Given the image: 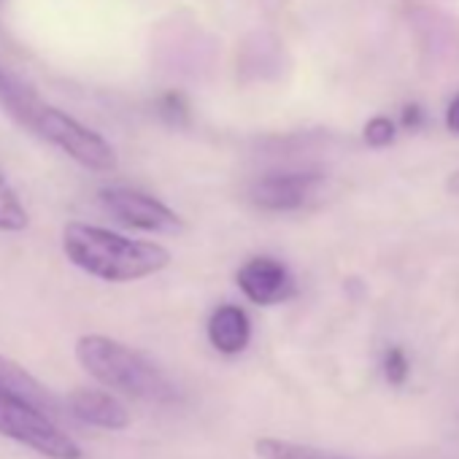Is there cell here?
<instances>
[{
	"instance_id": "obj_9",
	"label": "cell",
	"mask_w": 459,
	"mask_h": 459,
	"mask_svg": "<svg viewBox=\"0 0 459 459\" xmlns=\"http://www.w3.org/2000/svg\"><path fill=\"white\" fill-rule=\"evenodd\" d=\"M205 333H208V343L219 354L236 357V354L247 351V346L252 341V322H249V314L241 306L224 303L208 316Z\"/></svg>"
},
{
	"instance_id": "obj_15",
	"label": "cell",
	"mask_w": 459,
	"mask_h": 459,
	"mask_svg": "<svg viewBox=\"0 0 459 459\" xmlns=\"http://www.w3.org/2000/svg\"><path fill=\"white\" fill-rule=\"evenodd\" d=\"M160 114L168 117L170 122H181L186 117V100L178 95V92H168L162 100H160Z\"/></svg>"
},
{
	"instance_id": "obj_8",
	"label": "cell",
	"mask_w": 459,
	"mask_h": 459,
	"mask_svg": "<svg viewBox=\"0 0 459 459\" xmlns=\"http://www.w3.org/2000/svg\"><path fill=\"white\" fill-rule=\"evenodd\" d=\"M65 408L74 419L92 424L98 429L122 432L130 427V411L103 389H90V386L74 389L65 400Z\"/></svg>"
},
{
	"instance_id": "obj_3",
	"label": "cell",
	"mask_w": 459,
	"mask_h": 459,
	"mask_svg": "<svg viewBox=\"0 0 459 459\" xmlns=\"http://www.w3.org/2000/svg\"><path fill=\"white\" fill-rule=\"evenodd\" d=\"M79 365L103 386L143 403H173L176 386L165 370L143 351L108 335H82L76 341Z\"/></svg>"
},
{
	"instance_id": "obj_4",
	"label": "cell",
	"mask_w": 459,
	"mask_h": 459,
	"mask_svg": "<svg viewBox=\"0 0 459 459\" xmlns=\"http://www.w3.org/2000/svg\"><path fill=\"white\" fill-rule=\"evenodd\" d=\"M0 435L33 448L47 459L84 456L76 440L55 421V413L6 389H0Z\"/></svg>"
},
{
	"instance_id": "obj_17",
	"label": "cell",
	"mask_w": 459,
	"mask_h": 459,
	"mask_svg": "<svg viewBox=\"0 0 459 459\" xmlns=\"http://www.w3.org/2000/svg\"><path fill=\"white\" fill-rule=\"evenodd\" d=\"M448 189H451L454 195H459V170L448 178Z\"/></svg>"
},
{
	"instance_id": "obj_10",
	"label": "cell",
	"mask_w": 459,
	"mask_h": 459,
	"mask_svg": "<svg viewBox=\"0 0 459 459\" xmlns=\"http://www.w3.org/2000/svg\"><path fill=\"white\" fill-rule=\"evenodd\" d=\"M0 389L14 392V394H20V397H28V400H33L36 405L47 408L49 413H60L57 397H55L36 376H30L22 365H17L14 359H9V357H4V354H0Z\"/></svg>"
},
{
	"instance_id": "obj_14",
	"label": "cell",
	"mask_w": 459,
	"mask_h": 459,
	"mask_svg": "<svg viewBox=\"0 0 459 459\" xmlns=\"http://www.w3.org/2000/svg\"><path fill=\"white\" fill-rule=\"evenodd\" d=\"M392 138H394V125H392V119H386V117H373L368 125H365V141L370 143V146H386V143H392Z\"/></svg>"
},
{
	"instance_id": "obj_11",
	"label": "cell",
	"mask_w": 459,
	"mask_h": 459,
	"mask_svg": "<svg viewBox=\"0 0 459 459\" xmlns=\"http://www.w3.org/2000/svg\"><path fill=\"white\" fill-rule=\"evenodd\" d=\"M257 456L263 459H346L341 454L316 448V446H306V443H295V440H284V437H260L255 443Z\"/></svg>"
},
{
	"instance_id": "obj_13",
	"label": "cell",
	"mask_w": 459,
	"mask_h": 459,
	"mask_svg": "<svg viewBox=\"0 0 459 459\" xmlns=\"http://www.w3.org/2000/svg\"><path fill=\"white\" fill-rule=\"evenodd\" d=\"M381 368H384V376H386V381H389L392 386L405 384V378H408V373H411V362H408V357H405V351H403L400 346L386 349Z\"/></svg>"
},
{
	"instance_id": "obj_7",
	"label": "cell",
	"mask_w": 459,
	"mask_h": 459,
	"mask_svg": "<svg viewBox=\"0 0 459 459\" xmlns=\"http://www.w3.org/2000/svg\"><path fill=\"white\" fill-rule=\"evenodd\" d=\"M236 281L249 303L279 306L295 295V279L290 268L276 257H252L236 273Z\"/></svg>"
},
{
	"instance_id": "obj_16",
	"label": "cell",
	"mask_w": 459,
	"mask_h": 459,
	"mask_svg": "<svg viewBox=\"0 0 459 459\" xmlns=\"http://www.w3.org/2000/svg\"><path fill=\"white\" fill-rule=\"evenodd\" d=\"M446 122H448L451 133L459 135V95L451 100V106H448V111H446Z\"/></svg>"
},
{
	"instance_id": "obj_1",
	"label": "cell",
	"mask_w": 459,
	"mask_h": 459,
	"mask_svg": "<svg viewBox=\"0 0 459 459\" xmlns=\"http://www.w3.org/2000/svg\"><path fill=\"white\" fill-rule=\"evenodd\" d=\"M0 106H4L22 127L33 130L39 138L68 154L87 170L95 173H114L117 170V152L114 146L95 130L84 127L71 114L60 111L57 106L41 100L36 90L14 79L0 68Z\"/></svg>"
},
{
	"instance_id": "obj_6",
	"label": "cell",
	"mask_w": 459,
	"mask_h": 459,
	"mask_svg": "<svg viewBox=\"0 0 459 459\" xmlns=\"http://www.w3.org/2000/svg\"><path fill=\"white\" fill-rule=\"evenodd\" d=\"M322 181L316 170H273L252 181L249 200L265 211H298L316 197Z\"/></svg>"
},
{
	"instance_id": "obj_12",
	"label": "cell",
	"mask_w": 459,
	"mask_h": 459,
	"mask_svg": "<svg viewBox=\"0 0 459 459\" xmlns=\"http://www.w3.org/2000/svg\"><path fill=\"white\" fill-rule=\"evenodd\" d=\"M28 221H30V216H28L20 195L14 192L9 178L0 173V233H22Z\"/></svg>"
},
{
	"instance_id": "obj_5",
	"label": "cell",
	"mask_w": 459,
	"mask_h": 459,
	"mask_svg": "<svg viewBox=\"0 0 459 459\" xmlns=\"http://www.w3.org/2000/svg\"><path fill=\"white\" fill-rule=\"evenodd\" d=\"M100 203L117 221L133 230H143V233L173 236L184 230V219L173 208L138 189H127V186L100 189Z\"/></svg>"
},
{
	"instance_id": "obj_2",
	"label": "cell",
	"mask_w": 459,
	"mask_h": 459,
	"mask_svg": "<svg viewBox=\"0 0 459 459\" xmlns=\"http://www.w3.org/2000/svg\"><path fill=\"white\" fill-rule=\"evenodd\" d=\"M63 255L79 271L108 284L149 279L170 265V252L154 241H133L87 221H68L63 230Z\"/></svg>"
}]
</instances>
